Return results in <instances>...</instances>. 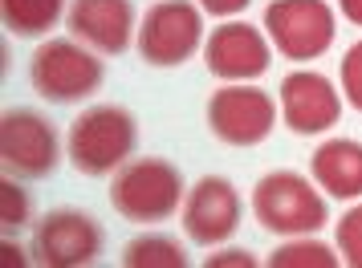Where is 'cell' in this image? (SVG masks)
I'll use <instances>...</instances> for the list:
<instances>
[{"instance_id":"cell-1","label":"cell","mask_w":362,"mask_h":268,"mask_svg":"<svg viewBox=\"0 0 362 268\" xmlns=\"http://www.w3.org/2000/svg\"><path fill=\"white\" fill-rule=\"evenodd\" d=\"M134 147H139V122L122 106H90L69 130V163L94 179L131 163Z\"/></svg>"},{"instance_id":"cell-2","label":"cell","mask_w":362,"mask_h":268,"mask_svg":"<svg viewBox=\"0 0 362 268\" xmlns=\"http://www.w3.org/2000/svg\"><path fill=\"white\" fill-rule=\"evenodd\" d=\"M183 200V175L167 159H131L110 183V203L131 224H163Z\"/></svg>"},{"instance_id":"cell-3","label":"cell","mask_w":362,"mask_h":268,"mask_svg":"<svg viewBox=\"0 0 362 268\" xmlns=\"http://www.w3.org/2000/svg\"><path fill=\"white\" fill-rule=\"evenodd\" d=\"M252 216L264 232L301 236L326 228L329 207L313 191L310 179H301L297 171H273V175L257 179V187H252Z\"/></svg>"},{"instance_id":"cell-4","label":"cell","mask_w":362,"mask_h":268,"mask_svg":"<svg viewBox=\"0 0 362 268\" xmlns=\"http://www.w3.org/2000/svg\"><path fill=\"white\" fill-rule=\"evenodd\" d=\"M102 78H106L102 61L94 53H86L82 45H74V41H45L29 61L33 90L45 102H57V106L98 94Z\"/></svg>"},{"instance_id":"cell-5","label":"cell","mask_w":362,"mask_h":268,"mask_svg":"<svg viewBox=\"0 0 362 268\" xmlns=\"http://www.w3.org/2000/svg\"><path fill=\"white\" fill-rule=\"evenodd\" d=\"M264 29L273 49L289 61H317L338 33L326 0H273L264 8Z\"/></svg>"},{"instance_id":"cell-6","label":"cell","mask_w":362,"mask_h":268,"mask_svg":"<svg viewBox=\"0 0 362 268\" xmlns=\"http://www.w3.org/2000/svg\"><path fill=\"white\" fill-rule=\"evenodd\" d=\"M62 142L49 118L33 110H8L0 118V163L13 179H45L57 171Z\"/></svg>"},{"instance_id":"cell-7","label":"cell","mask_w":362,"mask_h":268,"mask_svg":"<svg viewBox=\"0 0 362 268\" xmlns=\"http://www.w3.org/2000/svg\"><path fill=\"white\" fill-rule=\"evenodd\" d=\"M204 41V17L192 0H159L151 4L143 29H139V53L147 66H183Z\"/></svg>"},{"instance_id":"cell-8","label":"cell","mask_w":362,"mask_h":268,"mask_svg":"<svg viewBox=\"0 0 362 268\" xmlns=\"http://www.w3.org/2000/svg\"><path fill=\"white\" fill-rule=\"evenodd\" d=\"M277 106L257 85H224L208 98V126L228 147H257L273 134Z\"/></svg>"},{"instance_id":"cell-9","label":"cell","mask_w":362,"mask_h":268,"mask_svg":"<svg viewBox=\"0 0 362 268\" xmlns=\"http://www.w3.org/2000/svg\"><path fill=\"white\" fill-rule=\"evenodd\" d=\"M98 252H102V228L94 224V216L74 212V207L49 212L33 232V256L49 268L94 264Z\"/></svg>"},{"instance_id":"cell-10","label":"cell","mask_w":362,"mask_h":268,"mask_svg":"<svg viewBox=\"0 0 362 268\" xmlns=\"http://www.w3.org/2000/svg\"><path fill=\"white\" fill-rule=\"evenodd\" d=\"M240 228V195L228 179L204 175L183 200V232L196 244H224Z\"/></svg>"},{"instance_id":"cell-11","label":"cell","mask_w":362,"mask_h":268,"mask_svg":"<svg viewBox=\"0 0 362 268\" xmlns=\"http://www.w3.org/2000/svg\"><path fill=\"white\" fill-rule=\"evenodd\" d=\"M204 61L224 82H248L269 69V41L257 25L228 20V25L212 29L208 45H204Z\"/></svg>"},{"instance_id":"cell-12","label":"cell","mask_w":362,"mask_h":268,"mask_svg":"<svg viewBox=\"0 0 362 268\" xmlns=\"http://www.w3.org/2000/svg\"><path fill=\"white\" fill-rule=\"evenodd\" d=\"M281 110H285V126L293 134H322L338 122L342 98L334 94L329 78L313 69H297L281 82Z\"/></svg>"},{"instance_id":"cell-13","label":"cell","mask_w":362,"mask_h":268,"mask_svg":"<svg viewBox=\"0 0 362 268\" xmlns=\"http://www.w3.org/2000/svg\"><path fill=\"white\" fill-rule=\"evenodd\" d=\"M69 29L98 53H122L134 33V4L131 0H74L69 4Z\"/></svg>"},{"instance_id":"cell-14","label":"cell","mask_w":362,"mask_h":268,"mask_svg":"<svg viewBox=\"0 0 362 268\" xmlns=\"http://www.w3.org/2000/svg\"><path fill=\"white\" fill-rule=\"evenodd\" d=\"M310 171L317 187L334 200H354L362 195V142L354 138H329L310 159Z\"/></svg>"},{"instance_id":"cell-15","label":"cell","mask_w":362,"mask_h":268,"mask_svg":"<svg viewBox=\"0 0 362 268\" xmlns=\"http://www.w3.org/2000/svg\"><path fill=\"white\" fill-rule=\"evenodd\" d=\"M66 13V0H0V17L4 29L17 37H41L57 29V20Z\"/></svg>"},{"instance_id":"cell-16","label":"cell","mask_w":362,"mask_h":268,"mask_svg":"<svg viewBox=\"0 0 362 268\" xmlns=\"http://www.w3.org/2000/svg\"><path fill=\"white\" fill-rule=\"evenodd\" d=\"M122 264L127 268H183L187 252L171 236H139V240H131L122 248Z\"/></svg>"},{"instance_id":"cell-17","label":"cell","mask_w":362,"mask_h":268,"mask_svg":"<svg viewBox=\"0 0 362 268\" xmlns=\"http://www.w3.org/2000/svg\"><path fill=\"white\" fill-rule=\"evenodd\" d=\"M269 264H273V268H297V264L334 268V264H338V256H334V248H326V244L305 240V244H281V248L269 256Z\"/></svg>"},{"instance_id":"cell-18","label":"cell","mask_w":362,"mask_h":268,"mask_svg":"<svg viewBox=\"0 0 362 268\" xmlns=\"http://www.w3.org/2000/svg\"><path fill=\"white\" fill-rule=\"evenodd\" d=\"M0 224H4L8 236L21 232V228L29 224V195H25L8 175H4V183H0Z\"/></svg>"},{"instance_id":"cell-19","label":"cell","mask_w":362,"mask_h":268,"mask_svg":"<svg viewBox=\"0 0 362 268\" xmlns=\"http://www.w3.org/2000/svg\"><path fill=\"white\" fill-rule=\"evenodd\" d=\"M338 252L346 256V264L362 268V203L358 207H350L342 219H338Z\"/></svg>"},{"instance_id":"cell-20","label":"cell","mask_w":362,"mask_h":268,"mask_svg":"<svg viewBox=\"0 0 362 268\" xmlns=\"http://www.w3.org/2000/svg\"><path fill=\"white\" fill-rule=\"evenodd\" d=\"M342 94H346V102L362 114V41L350 45L346 57H342Z\"/></svg>"},{"instance_id":"cell-21","label":"cell","mask_w":362,"mask_h":268,"mask_svg":"<svg viewBox=\"0 0 362 268\" xmlns=\"http://www.w3.org/2000/svg\"><path fill=\"white\" fill-rule=\"evenodd\" d=\"M204 13H212V17H232V13H245L252 0H196Z\"/></svg>"},{"instance_id":"cell-22","label":"cell","mask_w":362,"mask_h":268,"mask_svg":"<svg viewBox=\"0 0 362 268\" xmlns=\"http://www.w3.org/2000/svg\"><path fill=\"white\" fill-rule=\"evenodd\" d=\"M208 264H212V268H220V264H257V260H252V256H248V252H240V248H236V252H220V256H212V260H208Z\"/></svg>"},{"instance_id":"cell-23","label":"cell","mask_w":362,"mask_h":268,"mask_svg":"<svg viewBox=\"0 0 362 268\" xmlns=\"http://www.w3.org/2000/svg\"><path fill=\"white\" fill-rule=\"evenodd\" d=\"M338 8H342V17H346V20L362 25V0H338Z\"/></svg>"}]
</instances>
